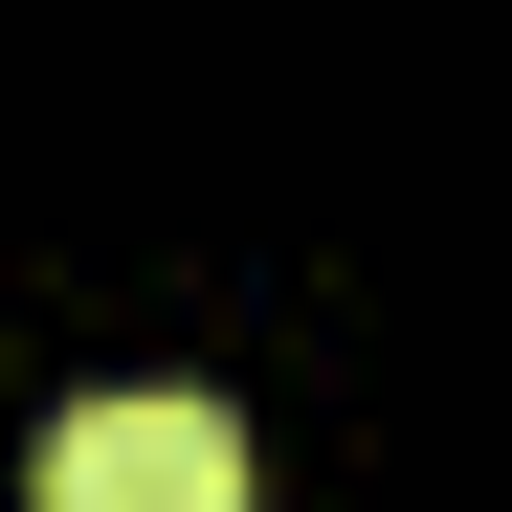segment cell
I'll return each instance as SVG.
<instances>
[{
	"instance_id": "obj_1",
	"label": "cell",
	"mask_w": 512,
	"mask_h": 512,
	"mask_svg": "<svg viewBox=\"0 0 512 512\" xmlns=\"http://www.w3.org/2000/svg\"><path fill=\"white\" fill-rule=\"evenodd\" d=\"M23 512H245V423L201 379H112V401L45 423V490Z\"/></svg>"
}]
</instances>
